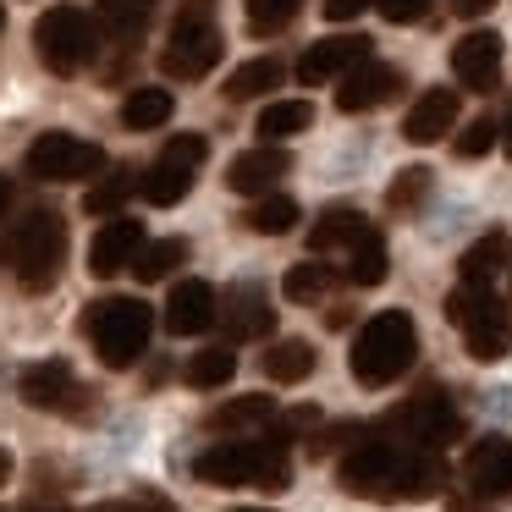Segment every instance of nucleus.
Wrapping results in <instances>:
<instances>
[{
	"instance_id": "c756f323",
	"label": "nucleus",
	"mask_w": 512,
	"mask_h": 512,
	"mask_svg": "<svg viewBox=\"0 0 512 512\" xmlns=\"http://www.w3.org/2000/svg\"><path fill=\"white\" fill-rule=\"evenodd\" d=\"M232 375H237V353H232V347H204V353H193L188 369H182V380H188L193 391H221Z\"/></svg>"
},
{
	"instance_id": "ddd939ff",
	"label": "nucleus",
	"mask_w": 512,
	"mask_h": 512,
	"mask_svg": "<svg viewBox=\"0 0 512 512\" xmlns=\"http://www.w3.org/2000/svg\"><path fill=\"white\" fill-rule=\"evenodd\" d=\"M369 50H375V39H369V34H331V39H320V45L303 50V61H298V83H303V89H320V83H342L347 72H358L364 61H375Z\"/></svg>"
},
{
	"instance_id": "f257e3e1",
	"label": "nucleus",
	"mask_w": 512,
	"mask_h": 512,
	"mask_svg": "<svg viewBox=\"0 0 512 512\" xmlns=\"http://www.w3.org/2000/svg\"><path fill=\"white\" fill-rule=\"evenodd\" d=\"M336 485L358 501H430L446 485V463L435 452L391 441V435H364L342 452Z\"/></svg>"
},
{
	"instance_id": "49530a36",
	"label": "nucleus",
	"mask_w": 512,
	"mask_h": 512,
	"mask_svg": "<svg viewBox=\"0 0 512 512\" xmlns=\"http://www.w3.org/2000/svg\"><path fill=\"white\" fill-rule=\"evenodd\" d=\"M6 204H12V188H6V177H0V215H6Z\"/></svg>"
},
{
	"instance_id": "f03ea898",
	"label": "nucleus",
	"mask_w": 512,
	"mask_h": 512,
	"mask_svg": "<svg viewBox=\"0 0 512 512\" xmlns=\"http://www.w3.org/2000/svg\"><path fill=\"white\" fill-rule=\"evenodd\" d=\"M193 479L221 490H287L292 485V457L287 441H215L193 457Z\"/></svg>"
},
{
	"instance_id": "1a4fd4ad",
	"label": "nucleus",
	"mask_w": 512,
	"mask_h": 512,
	"mask_svg": "<svg viewBox=\"0 0 512 512\" xmlns=\"http://www.w3.org/2000/svg\"><path fill=\"white\" fill-rule=\"evenodd\" d=\"M34 56L45 61V72H56V78L83 72L94 61V23L78 6H50L34 23Z\"/></svg>"
},
{
	"instance_id": "7ed1b4c3",
	"label": "nucleus",
	"mask_w": 512,
	"mask_h": 512,
	"mask_svg": "<svg viewBox=\"0 0 512 512\" xmlns=\"http://www.w3.org/2000/svg\"><path fill=\"white\" fill-rule=\"evenodd\" d=\"M419 358V325H413L408 309H380L364 320V331L353 336V353H347V369L364 391H380L391 380H402Z\"/></svg>"
},
{
	"instance_id": "5701e85b",
	"label": "nucleus",
	"mask_w": 512,
	"mask_h": 512,
	"mask_svg": "<svg viewBox=\"0 0 512 512\" xmlns=\"http://www.w3.org/2000/svg\"><path fill=\"white\" fill-rule=\"evenodd\" d=\"M507 265H512V237L507 232H485L479 243L463 248V259H457V287H490Z\"/></svg>"
},
{
	"instance_id": "09e8293b",
	"label": "nucleus",
	"mask_w": 512,
	"mask_h": 512,
	"mask_svg": "<svg viewBox=\"0 0 512 512\" xmlns=\"http://www.w3.org/2000/svg\"><path fill=\"white\" fill-rule=\"evenodd\" d=\"M237 512H270V507H237Z\"/></svg>"
},
{
	"instance_id": "473e14b6",
	"label": "nucleus",
	"mask_w": 512,
	"mask_h": 512,
	"mask_svg": "<svg viewBox=\"0 0 512 512\" xmlns=\"http://www.w3.org/2000/svg\"><path fill=\"white\" fill-rule=\"evenodd\" d=\"M336 270L325 265V259H303V265H292L287 276H281V292H287L292 303H320L325 292H331Z\"/></svg>"
},
{
	"instance_id": "dca6fc26",
	"label": "nucleus",
	"mask_w": 512,
	"mask_h": 512,
	"mask_svg": "<svg viewBox=\"0 0 512 512\" xmlns=\"http://www.w3.org/2000/svg\"><path fill=\"white\" fill-rule=\"evenodd\" d=\"M463 479L474 496H512V441L507 435H485V441L468 446L463 457Z\"/></svg>"
},
{
	"instance_id": "20e7f679",
	"label": "nucleus",
	"mask_w": 512,
	"mask_h": 512,
	"mask_svg": "<svg viewBox=\"0 0 512 512\" xmlns=\"http://www.w3.org/2000/svg\"><path fill=\"white\" fill-rule=\"evenodd\" d=\"M83 336L100 353L105 369H133L149 353V336H155V314L144 298H94L83 309Z\"/></svg>"
},
{
	"instance_id": "4c0bfd02",
	"label": "nucleus",
	"mask_w": 512,
	"mask_h": 512,
	"mask_svg": "<svg viewBox=\"0 0 512 512\" xmlns=\"http://www.w3.org/2000/svg\"><path fill=\"white\" fill-rule=\"evenodd\" d=\"M501 144V127L490 122V116H479V122H468L463 133L452 138V149H457V160H479V155H490V149Z\"/></svg>"
},
{
	"instance_id": "2f4dec72",
	"label": "nucleus",
	"mask_w": 512,
	"mask_h": 512,
	"mask_svg": "<svg viewBox=\"0 0 512 512\" xmlns=\"http://www.w3.org/2000/svg\"><path fill=\"white\" fill-rule=\"evenodd\" d=\"M281 61L276 56H259V61H248V67H237L232 78H226V100H259V94H270L281 83Z\"/></svg>"
},
{
	"instance_id": "aec40b11",
	"label": "nucleus",
	"mask_w": 512,
	"mask_h": 512,
	"mask_svg": "<svg viewBox=\"0 0 512 512\" xmlns=\"http://www.w3.org/2000/svg\"><path fill=\"white\" fill-rule=\"evenodd\" d=\"M402 89V72L386 67V61H364L358 72H347L342 89H336V111L342 116H364L375 111V105H386L391 94Z\"/></svg>"
},
{
	"instance_id": "79ce46f5",
	"label": "nucleus",
	"mask_w": 512,
	"mask_h": 512,
	"mask_svg": "<svg viewBox=\"0 0 512 512\" xmlns=\"http://www.w3.org/2000/svg\"><path fill=\"white\" fill-rule=\"evenodd\" d=\"M490 6H496V0H452V12H457V17H468V23H474V17H485Z\"/></svg>"
},
{
	"instance_id": "9b49d317",
	"label": "nucleus",
	"mask_w": 512,
	"mask_h": 512,
	"mask_svg": "<svg viewBox=\"0 0 512 512\" xmlns=\"http://www.w3.org/2000/svg\"><path fill=\"white\" fill-rule=\"evenodd\" d=\"M23 166L34 182H89L94 171H105V149L78 133H39L28 144Z\"/></svg>"
},
{
	"instance_id": "a19ab883",
	"label": "nucleus",
	"mask_w": 512,
	"mask_h": 512,
	"mask_svg": "<svg viewBox=\"0 0 512 512\" xmlns=\"http://www.w3.org/2000/svg\"><path fill=\"white\" fill-rule=\"evenodd\" d=\"M369 6H375V0H325V17H331V23H353V17L369 12Z\"/></svg>"
},
{
	"instance_id": "f704fd0d",
	"label": "nucleus",
	"mask_w": 512,
	"mask_h": 512,
	"mask_svg": "<svg viewBox=\"0 0 512 512\" xmlns=\"http://www.w3.org/2000/svg\"><path fill=\"white\" fill-rule=\"evenodd\" d=\"M188 259V237H160V243H149L144 254H138V265H133V276L138 281H166L171 270Z\"/></svg>"
},
{
	"instance_id": "4be33fe9",
	"label": "nucleus",
	"mask_w": 512,
	"mask_h": 512,
	"mask_svg": "<svg viewBox=\"0 0 512 512\" xmlns=\"http://www.w3.org/2000/svg\"><path fill=\"white\" fill-rule=\"evenodd\" d=\"M457 89H424L419 100L408 105V116H402V138L408 144H441L446 133L457 127Z\"/></svg>"
},
{
	"instance_id": "4468645a",
	"label": "nucleus",
	"mask_w": 512,
	"mask_h": 512,
	"mask_svg": "<svg viewBox=\"0 0 512 512\" xmlns=\"http://www.w3.org/2000/svg\"><path fill=\"white\" fill-rule=\"evenodd\" d=\"M221 325L232 342H265L276 331V309H270L265 287L259 281H237L221 292Z\"/></svg>"
},
{
	"instance_id": "c03bdc74",
	"label": "nucleus",
	"mask_w": 512,
	"mask_h": 512,
	"mask_svg": "<svg viewBox=\"0 0 512 512\" xmlns=\"http://www.w3.org/2000/svg\"><path fill=\"white\" fill-rule=\"evenodd\" d=\"M23 512H67V507H61V501H28Z\"/></svg>"
},
{
	"instance_id": "c85d7f7f",
	"label": "nucleus",
	"mask_w": 512,
	"mask_h": 512,
	"mask_svg": "<svg viewBox=\"0 0 512 512\" xmlns=\"http://www.w3.org/2000/svg\"><path fill=\"white\" fill-rule=\"evenodd\" d=\"M386 270H391V259H386V237H380L375 226H369V232L358 237L353 248H347V270H342V276L353 281V287H380V281H386Z\"/></svg>"
},
{
	"instance_id": "c9c22d12",
	"label": "nucleus",
	"mask_w": 512,
	"mask_h": 512,
	"mask_svg": "<svg viewBox=\"0 0 512 512\" xmlns=\"http://www.w3.org/2000/svg\"><path fill=\"white\" fill-rule=\"evenodd\" d=\"M127 199H133V171H111L105 182H94V188L83 193V210H89V215H105V221H116Z\"/></svg>"
},
{
	"instance_id": "6ab92c4d",
	"label": "nucleus",
	"mask_w": 512,
	"mask_h": 512,
	"mask_svg": "<svg viewBox=\"0 0 512 512\" xmlns=\"http://www.w3.org/2000/svg\"><path fill=\"white\" fill-rule=\"evenodd\" d=\"M221 320V298L210 281H177L166 298V331L171 336H204Z\"/></svg>"
},
{
	"instance_id": "423d86ee",
	"label": "nucleus",
	"mask_w": 512,
	"mask_h": 512,
	"mask_svg": "<svg viewBox=\"0 0 512 512\" xmlns=\"http://www.w3.org/2000/svg\"><path fill=\"white\" fill-rule=\"evenodd\" d=\"M446 320L463 331L468 358H479V364H496V358L512 353V309L490 287H457V292H446Z\"/></svg>"
},
{
	"instance_id": "bb28decb",
	"label": "nucleus",
	"mask_w": 512,
	"mask_h": 512,
	"mask_svg": "<svg viewBox=\"0 0 512 512\" xmlns=\"http://www.w3.org/2000/svg\"><path fill=\"white\" fill-rule=\"evenodd\" d=\"M149 12H155V0H100V6H94L100 28L116 39V45H127V50H133V39L149 28Z\"/></svg>"
},
{
	"instance_id": "a211bd4d",
	"label": "nucleus",
	"mask_w": 512,
	"mask_h": 512,
	"mask_svg": "<svg viewBox=\"0 0 512 512\" xmlns=\"http://www.w3.org/2000/svg\"><path fill=\"white\" fill-rule=\"evenodd\" d=\"M287 171H292L287 149H281V144H259V149H248V155H237L232 166H226V188L248 193V199H270V188H276Z\"/></svg>"
},
{
	"instance_id": "b1692460",
	"label": "nucleus",
	"mask_w": 512,
	"mask_h": 512,
	"mask_svg": "<svg viewBox=\"0 0 512 512\" xmlns=\"http://www.w3.org/2000/svg\"><path fill=\"white\" fill-rule=\"evenodd\" d=\"M364 232H369V221L353 210V204H331V210H320V221L309 226V254L325 259V254H336V248L347 254Z\"/></svg>"
},
{
	"instance_id": "de8ad7c7",
	"label": "nucleus",
	"mask_w": 512,
	"mask_h": 512,
	"mask_svg": "<svg viewBox=\"0 0 512 512\" xmlns=\"http://www.w3.org/2000/svg\"><path fill=\"white\" fill-rule=\"evenodd\" d=\"M0 34H6V6H0Z\"/></svg>"
},
{
	"instance_id": "39448f33",
	"label": "nucleus",
	"mask_w": 512,
	"mask_h": 512,
	"mask_svg": "<svg viewBox=\"0 0 512 512\" xmlns=\"http://www.w3.org/2000/svg\"><path fill=\"white\" fill-rule=\"evenodd\" d=\"M226 39L215 28V0H182L177 17H171V45L160 50V72L177 83H199L215 72Z\"/></svg>"
},
{
	"instance_id": "412c9836",
	"label": "nucleus",
	"mask_w": 512,
	"mask_h": 512,
	"mask_svg": "<svg viewBox=\"0 0 512 512\" xmlns=\"http://www.w3.org/2000/svg\"><path fill=\"white\" fill-rule=\"evenodd\" d=\"M276 424H281V413L265 391H248V397H232V402L204 413V430L210 435H248V441H254L259 430H276Z\"/></svg>"
},
{
	"instance_id": "cd10ccee",
	"label": "nucleus",
	"mask_w": 512,
	"mask_h": 512,
	"mask_svg": "<svg viewBox=\"0 0 512 512\" xmlns=\"http://www.w3.org/2000/svg\"><path fill=\"white\" fill-rule=\"evenodd\" d=\"M171 111H177L171 89H133L122 100V127L127 133H155V127L171 122Z\"/></svg>"
},
{
	"instance_id": "ea45409f",
	"label": "nucleus",
	"mask_w": 512,
	"mask_h": 512,
	"mask_svg": "<svg viewBox=\"0 0 512 512\" xmlns=\"http://www.w3.org/2000/svg\"><path fill=\"white\" fill-rule=\"evenodd\" d=\"M375 12L386 17V23L408 28V23H424V17H430V0H375Z\"/></svg>"
},
{
	"instance_id": "a878e982",
	"label": "nucleus",
	"mask_w": 512,
	"mask_h": 512,
	"mask_svg": "<svg viewBox=\"0 0 512 512\" xmlns=\"http://www.w3.org/2000/svg\"><path fill=\"white\" fill-rule=\"evenodd\" d=\"M309 127H314V105L309 100H270L265 111H259L254 133L265 138V144H287V138L309 133Z\"/></svg>"
},
{
	"instance_id": "9d476101",
	"label": "nucleus",
	"mask_w": 512,
	"mask_h": 512,
	"mask_svg": "<svg viewBox=\"0 0 512 512\" xmlns=\"http://www.w3.org/2000/svg\"><path fill=\"white\" fill-rule=\"evenodd\" d=\"M204 155H210V144H204L199 133H177L166 149L155 155V166L138 177V193H144L155 210H171V204H182L193 193V177H199Z\"/></svg>"
},
{
	"instance_id": "7c9ffc66",
	"label": "nucleus",
	"mask_w": 512,
	"mask_h": 512,
	"mask_svg": "<svg viewBox=\"0 0 512 512\" xmlns=\"http://www.w3.org/2000/svg\"><path fill=\"white\" fill-rule=\"evenodd\" d=\"M243 226L254 237H287L292 226H298V204H292L287 193H270V199H259L254 210H243Z\"/></svg>"
},
{
	"instance_id": "e433bc0d",
	"label": "nucleus",
	"mask_w": 512,
	"mask_h": 512,
	"mask_svg": "<svg viewBox=\"0 0 512 512\" xmlns=\"http://www.w3.org/2000/svg\"><path fill=\"white\" fill-rule=\"evenodd\" d=\"M243 6H248V34L254 39L281 34V28L303 12V0H243Z\"/></svg>"
},
{
	"instance_id": "2eb2a0df",
	"label": "nucleus",
	"mask_w": 512,
	"mask_h": 512,
	"mask_svg": "<svg viewBox=\"0 0 512 512\" xmlns=\"http://www.w3.org/2000/svg\"><path fill=\"white\" fill-rule=\"evenodd\" d=\"M452 78L474 94H490L501 83V34L496 28H474L452 45Z\"/></svg>"
},
{
	"instance_id": "a18cd8bd",
	"label": "nucleus",
	"mask_w": 512,
	"mask_h": 512,
	"mask_svg": "<svg viewBox=\"0 0 512 512\" xmlns=\"http://www.w3.org/2000/svg\"><path fill=\"white\" fill-rule=\"evenodd\" d=\"M6 479H12V452L0 446V485H6Z\"/></svg>"
},
{
	"instance_id": "0eeeda50",
	"label": "nucleus",
	"mask_w": 512,
	"mask_h": 512,
	"mask_svg": "<svg viewBox=\"0 0 512 512\" xmlns=\"http://www.w3.org/2000/svg\"><path fill=\"white\" fill-rule=\"evenodd\" d=\"M6 254H12V270L23 281V292H50L61 281V265H67V221L56 210H34L12 232Z\"/></svg>"
},
{
	"instance_id": "37998d69",
	"label": "nucleus",
	"mask_w": 512,
	"mask_h": 512,
	"mask_svg": "<svg viewBox=\"0 0 512 512\" xmlns=\"http://www.w3.org/2000/svg\"><path fill=\"white\" fill-rule=\"evenodd\" d=\"M501 155L512 160V111H507V122H501Z\"/></svg>"
},
{
	"instance_id": "f3484780",
	"label": "nucleus",
	"mask_w": 512,
	"mask_h": 512,
	"mask_svg": "<svg viewBox=\"0 0 512 512\" xmlns=\"http://www.w3.org/2000/svg\"><path fill=\"white\" fill-rule=\"evenodd\" d=\"M144 221H133V215H116V221H105L100 232H94L89 243V270L94 276H116V270L138 265V254H144Z\"/></svg>"
},
{
	"instance_id": "f8f14e48",
	"label": "nucleus",
	"mask_w": 512,
	"mask_h": 512,
	"mask_svg": "<svg viewBox=\"0 0 512 512\" xmlns=\"http://www.w3.org/2000/svg\"><path fill=\"white\" fill-rule=\"evenodd\" d=\"M17 391H23L28 408H45V413H72V419L94 413V391H83V380L72 375L67 358H39V364H28L17 375Z\"/></svg>"
},
{
	"instance_id": "58836bf2",
	"label": "nucleus",
	"mask_w": 512,
	"mask_h": 512,
	"mask_svg": "<svg viewBox=\"0 0 512 512\" xmlns=\"http://www.w3.org/2000/svg\"><path fill=\"white\" fill-rule=\"evenodd\" d=\"M89 512H177V501L160 496L155 485H138L133 496H116V501H94Z\"/></svg>"
},
{
	"instance_id": "6e6552de",
	"label": "nucleus",
	"mask_w": 512,
	"mask_h": 512,
	"mask_svg": "<svg viewBox=\"0 0 512 512\" xmlns=\"http://www.w3.org/2000/svg\"><path fill=\"white\" fill-rule=\"evenodd\" d=\"M380 435H391L402 446H419V452H441V446H452L463 435V413L452 408L446 391H419V397H408L380 424Z\"/></svg>"
},
{
	"instance_id": "393cba45",
	"label": "nucleus",
	"mask_w": 512,
	"mask_h": 512,
	"mask_svg": "<svg viewBox=\"0 0 512 512\" xmlns=\"http://www.w3.org/2000/svg\"><path fill=\"white\" fill-rule=\"evenodd\" d=\"M314 364H320V353H314L303 336H281V342H270L265 358H259L265 380H276V386H298V380H309Z\"/></svg>"
},
{
	"instance_id": "72a5a7b5",
	"label": "nucleus",
	"mask_w": 512,
	"mask_h": 512,
	"mask_svg": "<svg viewBox=\"0 0 512 512\" xmlns=\"http://www.w3.org/2000/svg\"><path fill=\"white\" fill-rule=\"evenodd\" d=\"M430 188H435V171L430 166H402L397 182L386 188V210L391 215H413L424 199H430Z\"/></svg>"
}]
</instances>
